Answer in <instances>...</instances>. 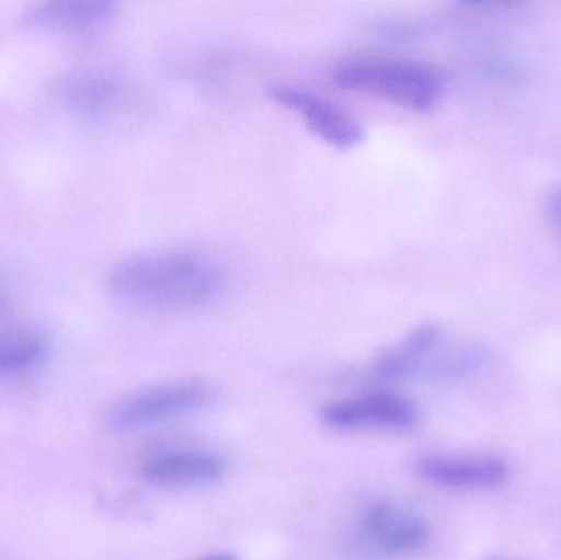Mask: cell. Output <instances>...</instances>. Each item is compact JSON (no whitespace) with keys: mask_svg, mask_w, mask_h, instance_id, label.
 Here are the masks:
<instances>
[{"mask_svg":"<svg viewBox=\"0 0 561 560\" xmlns=\"http://www.w3.org/2000/svg\"><path fill=\"white\" fill-rule=\"evenodd\" d=\"M320 418L339 431H382L402 433L417 424V407L396 391H369L325 404Z\"/></svg>","mask_w":561,"mask_h":560,"instance_id":"4","label":"cell"},{"mask_svg":"<svg viewBox=\"0 0 561 560\" xmlns=\"http://www.w3.org/2000/svg\"><path fill=\"white\" fill-rule=\"evenodd\" d=\"M151 487L164 490L201 489L220 482L227 473L222 454L204 447H176L153 453L140 467Z\"/></svg>","mask_w":561,"mask_h":560,"instance_id":"6","label":"cell"},{"mask_svg":"<svg viewBox=\"0 0 561 560\" xmlns=\"http://www.w3.org/2000/svg\"><path fill=\"white\" fill-rule=\"evenodd\" d=\"M333 79L346 91L382 99L414 112L437 107L448 85L447 72L438 66L379 56L346 59L336 66Z\"/></svg>","mask_w":561,"mask_h":560,"instance_id":"2","label":"cell"},{"mask_svg":"<svg viewBox=\"0 0 561 560\" xmlns=\"http://www.w3.org/2000/svg\"><path fill=\"white\" fill-rule=\"evenodd\" d=\"M48 354V341L30 328L0 331V377L22 375L38 367Z\"/></svg>","mask_w":561,"mask_h":560,"instance_id":"12","label":"cell"},{"mask_svg":"<svg viewBox=\"0 0 561 560\" xmlns=\"http://www.w3.org/2000/svg\"><path fill=\"white\" fill-rule=\"evenodd\" d=\"M117 3L108 0H58L35 7L28 23L51 32L81 33L105 25L115 15Z\"/></svg>","mask_w":561,"mask_h":560,"instance_id":"10","label":"cell"},{"mask_svg":"<svg viewBox=\"0 0 561 560\" xmlns=\"http://www.w3.org/2000/svg\"><path fill=\"white\" fill-rule=\"evenodd\" d=\"M444 338L440 324L424 322L408 332L401 341L379 352L373 361L371 372L385 380L412 377L428 367V361L440 348Z\"/></svg>","mask_w":561,"mask_h":560,"instance_id":"9","label":"cell"},{"mask_svg":"<svg viewBox=\"0 0 561 560\" xmlns=\"http://www.w3.org/2000/svg\"><path fill=\"white\" fill-rule=\"evenodd\" d=\"M415 467L422 479L451 490H490L510 477V464L493 454H431Z\"/></svg>","mask_w":561,"mask_h":560,"instance_id":"7","label":"cell"},{"mask_svg":"<svg viewBox=\"0 0 561 560\" xmlns=\"http://www.w3.org/2000/svg\"><path fill=\"white\" fill-rule=\"evenodd\" d=\"M210 387L196 378L164 381L128 395L108 413L117 433H137L196 413L210 400Z\"/></svg>","mask_w":561,"mask_h":560,"instance_id":"3","label":"cell"},{"mask_svg":"<svg viewBox=\"0 0 561 560\" xmlns=\"http://www.w3.org/2000/svg\"><path fill=\"white\" fill-rule=\"evenodd\" d=\"M486 560H526V559L511 558V556H496V558H490Z\"/></svg>","mask_w":561,"mask_h":560,"instance_id":"15","label":"cell"},{"mask_svg":"<svg viewBox=\"0 0 561 560\" xmlns=\"http://www.w3.org/2000/svg\"><path fill=\"white\" fill-rule=\"evenodd\" d=\"M362 532L369 546L388 556L415 555L431 538L422 516L391 502L369 505L362 516Z\"/></svg>","mask_w":561,"mask_h":560,"instance_id":"8","label":"cell"},{"mask_svg":"<svg viewBox=\"0 0 561 560\" xmlns=\"http://www.w3.org/2000/svg\"><path fill=\"white\" fill-rule=\"evenodd\" d=\"M270 95L330 147L352 150L365 138V128L356 117L325 95L296 84L273 85Z\"/></svg>","mask_w":561,"mask_h":560,"instance_id":"5","label":"cell"},{"mask_svg":"<svg viewBox=\"0 0 561 560\" xmlns=\"http://www.w3.org/2000/svg\"><path fill=\"white\" fill-rule=\"evenodd\" d=\"M196 560H239L237 556H233L232 552H214V555L204 556V558H199Z\"/></svg>","mask_w":561,"mask_h":560,"instance_id":"14","label":"cell"},{"mask_svg":"<svg viewBox=\"0 0 561 560\" xmlns=\"http://www.w3.org/2000/svg\"><path fill=\"white\" fill-rule=\"evenodd\" d=\"M121 95V85L111 76L101 72H79L72 76L62 85V98L69 107L78 114L95 115L105 114L114 107Z\"/></svg>","mask_w":561,"mask_h":560,"instance_id":"11","label":"cell"},{"mask_svg":"<svg viewBox=\"0 0 561 560\" xmlns=\"http://www.w3.org/2000/svg\"><path fill=\"white\" fill-rule=\"evenodd\" d=\"M549 213L553 226H556V229L559 230L561 236V187L553 191L552 196H550Z\"/></svg>","mask_w":561,"mask_h":560,"instance_id":"13","label":"cell"},{"mask_svg":"<svg viewBox=\"0 0 561 560\" xmlns=\"http://www.w3.org/2000/svg\"><path fill=\"white\" fill-rule=\"evenodd\" d=\"M222 266L193 250L137 253L114 266L108 288L118 301L158 315H183L206 308L226 292Z\"/></svg>","mask_w":561,"mask_h":560,"instance_id":"1","label":"cell"}]
</instances>
